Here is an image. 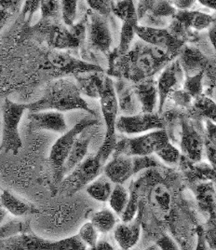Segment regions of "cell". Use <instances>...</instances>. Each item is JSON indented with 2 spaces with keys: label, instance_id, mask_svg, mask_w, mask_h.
Returning <instances> with one entry per match:
<instances>
[{
  "label": "cell",
  "instance_id": "obj_1",
  "mask_svg": "<svg viewBox=\"0 0 216 250\" xmlns=\"http://www.w3.org/2000/svg\"><path fill=\"white\" fill-rule=\"evenodd\" d=\"M109 73L118 79H125L133 83L154 78L172 62L175 57L144 42H139L123 55L117 50L108 54Z\"/></svg>",
  "mask_w": 216,
  "mask_h": 250
},
{
  "label": "cell",
  "instance_id": "obj_2",
  "mask_svg": "<svg viewBox=\"0 0 216 250\" xmlns=\"http://www.w3.org/2000/svg\"><path fill=\"white\" fill-rule=\"evenodd\" d=\"M77 109L85 110L95 116L94 110L84 100L78 85L66 79L52 82L39 100L28 104L30 112L53 110L62 113Z\"/></svg>",
  "mask_w": 216,
  "mask_h": 250
},
{
  "label": "cell",
  "instance_id": "obj_3",
  "mask_svg": "<svg viewBox=\"0 0 216 250\" xmlns=\"http://www.w3.org/2000/svg\"><path fill=\"white\" fill-rule=\"evenodd\" d=\"M2 250H86V246L78 235L64 239H46L33 232L22 233L8 239L0 240Z\"/></svg>",
  "mask_w": 216,
  "mask_h": 250
},
{
  "label": "cell",
  "instance_id": "obj_4",
  "mask_svg": "<svg viewBox=\"0 0 216 250\" xmlns=\"http://www.w3.org/2000/svg\"><path fill=\"white\" fill-rule=\"evenodd\" d=\"M99 99L101 103L106 132L103 139V145L99 148L96 155L99 157L102 165L104 166L108 158L113 153L115 146L117 144L115 125L118 118V107L114 91V82L111 78H105L103 92Z\"/></svg>",
  "mask_w": 216,
  "mask_h": 250
},
{
  "label": "cell",
  "instance_id": "obj_5",
  "mask_svg": "<svg viewBox=\"0 0 216 250\" xmlns=\"http://www.w3.org/2000/svg\"><path fill=\"white\" fill-rule=\"evenodd\" d=\"M28 104L16 103L6 98L2 107V140L0 149L16 155L22 147L19 126Z\"/></svg>",
  "mask_w": 216,
  "mask_h": 250
},
{
  "label": "cell",
  "instance_id": "obj_6",
  "mask_svg": "<svg viewBox=\"0 0 216 250\" xmlns=\"http://www.w3.org/2000/svg\"><path fill=\"white\" fill-rule=\"evenodd\" d=\"M170 142L165 130H157L135 137H125L117 142L115 155L151 156L156 154L165 144Z\"/></svg>",
  "mask_w": 216,
  "mask_h": 250
},
{
  "label": "cell",
  "instance_id": "obj_7",
  "mask_svg": "<svg viewBox=\"0 0 216 250\" xmlns=\"http://www.w3.org/2000/svg\"><path fill=\"white\" fill-rule=\"evenodd\" d=\"M157 167V163L151 156H125L115 155L103 167V175L111 182L122 185L131 177L144 169Z\"/></svg>",
  "mask_w": 216,
  "mask_h": 250
},
{
  "label": "cell",
  "instance_id": "obj_8",
  "mask_svg": "<svg viewBox=\"0 0 216 250\" xmlns=\"http://www.w3.org/2000/svg\"><path fill=\"white\" fill-rule=\"evenodd\" d=\"M98 124V121L95 119H83L79 121L72 129L67 130L64 134L60 136L55 143L52 145L49 162L53 170L55 179L58 182L62 181V169L66 158L68 156L73 145L77 139L86 129L94 126Z\"/></svg>",
  "mask_w": 216,
  "mask_h": 250
},
{
  "label": "cell",
  "instance_id": "obj_9",
  "mask_svg": "<svg viewBox=\"0 0 216 250\" xmlns=\"http://www.w3.org/2000/svg\"><path fill=\"white\" fill-rule=\"evenodd\" d=\"M103 166L96 154L85 159L60 182V193L72 196L100 176Z\"/></svg>",
  "mask_w": 216,
  "mask_h": 250
},
{
  "label": "cell",
  "instance_id": "obj_10",
  "mask_svg": "<svg viewBox=\"0 0 216 250\" xmlns=\"http://www.w3.org/2000/svg\"><path fill=\"white\" fill-rule=\"evenodd\" d=\"M175 13L169 1H140L136 9L138 24L154 28H165Z\"/></svg>",
  "mask_w": 216,
  "mask_h": 250
},
{
  "label": "cell",
  "instance_id": "obj_11",
  "mask_svg": "<svg viewBox=\"0 0 216 250\" xmlns=\"http://www.w3.org/2000/svg\"><path fill=\"white\" fill-rule=\"evenodd\" d=\"M87 46L91 51L109 54L113 43L112 34L106 19L96 13L91 12L86 18V38Z\"/></svg>",
  "mask_w": 216,
  "mask_h": 250
},
{
  "label": "cell",
  "instance_id": "obj_12",
  "mask_svg": "<svg viewBox=\"0 0 216 250\" xmlns=\"http://www.w3.org/2000/svg\"><path fill=\"white\" fill-rule=\"evenodd\" d=\"M115 128L125 135H140L153 130H165V122L158 114L141 112L134 116L118 117Z\"/></svg>",
  "mask_w": 216,
  "mask_h": 250
},
{
  "label": "cell",
  "instance_id": "obj_13",
  "mask_svg": "<svg viewBox=\"0 0 216 250\" xmlns=\"http://www.w3.org/2000/svg\"><path fill=\"white\" fill-rule=\"evenodd\" d=\"M135 35H137L144 43L157 48L175 58L178 55L181 48L185 45V42L175 38L167 27L154 28L138 24L135 27Z\"/></svg>",
  "mask_w": 216,
  "mask_h": 250
},
{
  "label": "cell",
  "instance_id": "obj_14",
  "mask_svg": "<svg viewBox=\"0 0 216 250\" xmlns=\"http://www.w3.org/2000/svg\"><path fill=\"white\" fill-rule=\"evenodd\" d=\"M35 29L43 35L47 43L56 50L75 49L79 48L81 44L75 38L69 27L58 21L40 20L35 25Z\"/></svg>",
  "mask_w": 216,
  "mask_h": 250
},
{
  "label": "cell",
  "instance_id": "obj_15",
  "mask_svg": "<svg viewBox=\"0 0 216 250\" xmlns=\"http://www.w3.org/2000/svg\"><path fill=\"white\" fill-rule=\"evenodd\" d=\"M185 81V73L177 58L169 62L161 70L157 82L158 94V113L163 110L165 103L170 95L182 89Z\"/></svg>",
  "mask_w": 216,
  "mask_h": 250
},
{
  "label": "cell",
  "instance_id": "obj_16",
  "mask_svg": "<svg viewBox=\"0 0 216 250\" xmlns=\"http://www.w3.org/2000/svg\"><path fill=\"white\" fill-rule=\"evenodd\" d=\"M181 125V141L180 146L184 156L193 163H200L204 152L203 137L196 130L194 125L183 119Z\"/></svg>",
  "mask_w": 216,
  "mask_h": 250
},
{
  "label": "cell",
  "instance_id": "obj_17",
  "mask_svg": "<svg viewBox=\"0 0 216 250\" xmlns=\"http://www.w3.org/2000/svg\"><path fill=\"white\" fill-rule=\"evenodd\" d=\"M49 62L54 69L62 74L77 76L89 72H103L100 65L84 62L66 52H52L49 55Z\"/></svg>",
  "mask_w": 216,
  "mask_h": 250
},
{
  "label": "cell",
  "instance_id": "obj_18",
  "mask_svg": "<svg viewBox=\"0 0 216 250\" xmlns=\"http://www.w3.org/2000/svg\"><path fill=\"white\" fill-rule=\"evenodd\" d=\"M114 91L120 116H134L142 112L141 104L132 82L125 79H118L114 82Z\"/></svg>",
  "mask_w": 216,
  "mask_h": 250
},
{
  "label": "cell",
  "instance_id": "obj_19",
  "mask_svg": "<svg viewBox=\"0 0 216 250\" xmlns=\"http://www.w3.org/2000/svg\"><path fill=\"white\" fill-rule=\"evenodd\" d=\"M143 217V207L139 205L137 215L130 222H122L114 228V238L120 249L129 250L133 249L140 239Z\"/></svg>",
  "mask_w": 216,
  "mask_h": 250
},
{
  "label": "cell",
  "instance_id": "obj_20",
  "mask_svg": "<svg viewBox=\"0 0 216 250\" xmlns=\"http://www.w3.org/2000/svg\"><path fill=\"white\" fill-rule=\"evenodd\" d=\"M177 56H179L177 59L183 68L185 77H194L204 72L207 66L212 62V59H209L196 48L185 44L181 48Z\"/></svg>",
  "mask_w": 216,
  "mask_h": 250
},
{
  "label": "cell",
  "instance_id": "obj_21",
  "mask_svg": "<svg viewBox=\"0 0 216 250\" xmlns=\"http://www.w3.org/2000/svg\"><path fill=\"white\" fill-rule=\"evenodd\" d=\"M28 119L32 126L37 130L51 131L62 135L67 131V125L64 116L58 111L46 110L30 112Z\"/></svg>",
  "mask_w": 216,
  "mask_h": 250
},
{
  "label": "cell",
  "instance_id": "obj_22",
  "mask_svg": "<svg viewBox=\"0 0 216 250\" xmlns=\"http://www.w3.org/2000/svg\"><path fill=\"white\" fill-rule=\"evenodd\" d=\"M134 91L141 104L142 112L154 113L158 102L157 81L154 78L145 79L134 83Z\"/></svg>",
  "mask_w": 216,
  "mask_h": 250
},
{
  "label": "cell",
  "instance_id": "obj_23",
  "mask_svg": "<svg viewBox=\"0 0 216 250\" xmlns=\"http://www.w3.org/2000/svg\"><path fill=\"white\" fill-rule=\"evenodd\" d=\"M174 18L180 21L186 29L196 31L209 29L216 23L213 15L201 11H176Z\"/></svg>",
  "mask_w": 216,
  "mask_h": 250
},
{
  "label": "cell",
  "instance_id": "obj_24",
  "mask_svg": "<svg viewBox=\"0 0 216 250\" xmlns=\"http://www.w3.org/2000/svg\"><path fill=\"white\" fill-rule=\"evenodd\" d=\"M0 205L7 213H10L15 218H21L39 213V210L35 206L18 198L7 189H4L0 193Z\"/></svg>",
  "mask_w": 216,
  "mask_h": 250
},
{
  "label": "cell",
  "instance_id": "obj_25",
  "mask_svg": "<svg viewBox=\"0 0 216 250\" xmlns=\"http://www.w3.org/2000/svg\"><path fill=\"white\" fill-rule=\"evenodd\" d=\"M84 132L77 137L72 148L64 162L62 169V178L67 176L79 164H81L86 158L92 137L89 135H85Z\"/></svg>",
  "mask_w": 216,
  "mask_h": 250
},
{
  "label": "cell",
  "instance_id": "obj_26",
  "mask_svg": "<svg viewBox=\"0 0 216 250\" xmlns=\"http://www.w3.org/2000/svg\"><path fill=\"white\" fill-rule=\"evenodd\" d=\"M75 78L80 94L92 98H100L106 78L103 72L79 74Z\"/></svg>",
  "mask_w": 216,
  "mask_h": 250
},
{
  "label": "cell",
  "instance_id": "obj_27",
  "mask_svg": "<svg viewBox=\"0 0 216 250\" xmlns=\"http://www.w3.org/2000/svg\"><path fill=\"white\" fill-rule=\"evenodd\" d=\"M194 191L199 208L208 214V220H216V189L214 183H200L196 186Z\"/></svg>",
  "mask_w": 216,
  "mask_h": 250
},
{
  "label": "cell",
  "instance_id": "obj_28",
  "mask_svg": "<svg viewBox=\"0 0 216 250\" xmlns=\"http://www.w3.org/2000/svg\"><path fill=\"white\" fill-rule=\"evenodd\" d=\"M188 109L190 115L196 119L204 118L205 120L216 123V102L204 94L194 99Z\"/></svg>",
  "mask_w": 216,
  "mask_h": 250
},
{
  "label": "cell",
  "instance_id": "obj_29",
  "mask_svg": "<svg viewBox=\"0 0 216 250\" xmlns=\"http://www.w3.org/2000/svg\"><path fill=\"white\" fill-rule=\"evenodd\" d=\"M111 183L112 182L104 175L99 176L87 186L86 191L96 201L107 202L113 189Z\"/></svg>",
  "mask_w": 216,
  "mask_h": 250
},
{
  "label": "cell",
  "instance_id": "obj_30",
  "mask_svg": "<svg viewBox=\"0 0 216 250\" xmlns=\"http://www.w3.org/2000/svg\"><path fill=\"white\" fill-rule=\"evenodd\" d=\"M138 25V20L136 12L129 16L123 21L121 33H120V41L118 48L117 49L118 52L121 55L125 54L131 48L132 42H134L135 36V27Z\"/></svg>",
  "mask_w": 216,
  "mask_h": 250
},
{
  "label": "cell",
  "instance_id": "obj_31",
  "mask_svg": "<svg viewBox=\"0 0 216 250\" xmlns=\"http://www.w3.org/2000/svg\"><path fill=\"white\" fill-rule=\"evenodd\" d=\"M32 232L29 221L22 219H11L0 224V240L8 239L13 236Z\"/></svg>",
  "mask_w": 216,
  "mask_h": 250
},
{
  "label": "cell",
  "instance_id": "obj_32",
  "mask_svg": "<svg viewBox=\"0 0 216 250\" xmlns=\"http://www.w3.org/2000/svg\"><path fill=\"white\" fill-rule=\"evenodd\" d=\"M99 232L107 233L111 231L117 225L116 216L111 210L103 209L94 212L90 221Z\"/></svg>",
  "mask_w": 216,
  "mask_h": 250
},
{
  "label": "cell",
  "instance_id": "obj_33",
  "mask_svg": "<svg viewBox=\"0 0 216 250\" xmlns=\"http://www.w3.org/2000/svg\"><path fill=\"white\" fill-rule=\"evenodd\" d=\"M129 198L130 193L128 192V190L122 185L116 184V186L112 189L110 197L108 199L110 208L117 215L121 216L128 205Z\"/></svg>",
  "mask_w": 216,
  "mask_h": 250
},
{
  "label": "cell",
  "instance_id": "obj_34",
  "mask_svg": "<svg viewBox=\"0 0 216 250\" xmlns=\"http://www.w3.org/2000/svg\"><path fill=\"white\" fill-rule=\"evenodd\" d=\"M205 136H204V151L212 167L216 169V125L210 120H205Z\"/></svg>",
  "mask_w": 216,
  "mask_h": 250
},
{
  "label": "cell",
  "instance_id": "obj_35",
  "mask_svg": "<svg viewBox=\"0 0 216 250\" xmlns=\"http://www.w3.org/2000/svg\"><path fill=\"white\" fill-rule=\"evenodd\" d=\"M203 76L204 72L197 74L194 77H185L182 89L189 94L193 100L203 94Z\"/></svg>",
  "mask_w": 216,
  "mask_h": 250
},
{
  "label": "cell",
  "instance_id": "obj_36",
  "mask_svg": "<svg viewBox=\"0 0 216 250\" xmlns=\"http://www.w3.org/2000/svg\"><path fill=\"white\" fill-rule=\"evenodd\" d=\"M151 197L155 205L162 212H168L171 208V193L163 184H158L153 188Z\"/></svg>",
  "mask_w": 216,
  "mask_h": 250
},
{
  "label": "cell",
  "instance_id": "obj_37",
  "mask_svg": "<svg viewBox=\"0 0 216 250\" xmlns=\"http://www.w3.org/2000/svg\"><path fill=\"white\" fill-rule=\"evenodd\" d=\"M78 3L75 0H63L60 2L62 21L66 27H71L75 24L78 17Z\"/></svg>",
  "mask_w": 216,
  "mask_h": 250
},
{
  "label": "cell",
  "instance_id": "obj_38",
  "mask_svg": "<svg viewBox=\"0 0 216 250\" xmlns=\"http://www.w3.org/2000/svg\"><path fill=\"white\" fill-rule=\"evenodd\" d=\"M39 10L41 11V20L58 21L61 14V4L59 1H40Z\"/></svg>",
  "mask_w": 216,
  "mask_h": 250
},
{
  "label": "cell",
  "instance_id": "obj_39",
  "mask_svg": "<svg viewBox=\"0 0 216 250\" xmlns=\"http://www.w3.org/2000/svg\"><path fill=\"white\" fill-rule=\"evenodd\" d=\"M165 164L169 166H176L181 161V153L171 142L165 144L157 153Z\"/></svg>",
  "mask_w": 216,
  "mask_h": 250
},
{
  "label": "cell",
  "instance_id": "obj_40",
  "mask_svg": "<svg viewBox=\"0 0 216 250\" xmlns=\"http://www.w3.org/2000/svg\"><path fill=\"white\" fill-rule=\"evenodd\" d=\"M112 12L123 21L136 12V8L134 1H112Z\"/></svg>",
  "mask_w": 216,
  "mask_h": 250
},
{
  "label": "cell",
  "instance_id": "obj_41",
  "mask_svg": "<svg viewBox=\"0 0 216 250\" xmlns=\"http://www.w3.org/2000/svg\"><path fill=\"white\" fill-rule=\"evenodd\" d=\"M98 234L99 231L93 224L91 222H86L81 226L78 236L86 247L88 246L91 248L98 242Z\"/></svg>",
  "mask_w": 216,
  "mask_h": 250
},
{
  "label": "cell",
  "instance_id": "obj_42",
  "mask_svg": "<svg viewBox=\"0 0 216 250\" xmlns=\"http://www.w3.org/2000/svg\"><path fill=\"white\" fill-rule=\"evenodd\" d=\"M139 209V202H138V192L137 188H133L130 194V198L126 208L124 210L123 214L121 215V219L123 222H130L135 218Z\"/></svg>",
  "mask_w": 216,
  "mask_h": 250
},
{
  "label": "cell",
  "instance_id": "obj_43",
  "mask_svg": "<svg viewBox=\"0 0 216 250\" xmlns=\"http://www.w3.org/2000/svg\"><path fill=\"white\" fill-rule=\"evenodd\" d=\"M88 5L94 12L103 17L108 16L112 12V1L108 0H89Z\"/></svg>",
  "mask_w": 216,
  "mask_h": 250
},
{
  "label": "cell",
  "instance_id": "obj_44",
  "mask_svg": "<svg viewBox=\"0 0 216 250\" xmlns=\"http://www.w3.org/2000/svg\"><path fill=\"white\" fill-rule=\"evenodd\" d=\"M40 7V1H25L22 4V10H21V16L23 18V21L25 22H30L33 18V15L36 13V11L39 10Z\"/></svg>",
  "mask_w": 216,
  "mask_h": 250
},
{
  "label": "cell",
  "instance_id": "obj_45",
  "mask_svg": "<svg viewBox=\"0 0 216 250\" xmlns=\"http://www.w3.org/2000/svg\"><path fill=\"white\" fill-rule=\"evenodd\" d=\"M170 97L175 101L176 104L182 107L189 108L192 104L193 99L188 94H186L183 89H180L170 95Z\"/></svg>",
  "mask_w": 216,
  "mask_h": 250
},
{
  "label": "cell",
  "instance_id": "obj_46",
  "mask_svg": "<svg viewBox=\"0 0 216 250\" xmlns=\"http://www.w3.org/2000/svg\"><path fill=\"white\" fill-rule=\"evenodd\" d=\"M156 245L160 250H180L173 238L167 234L161 235L158 239L157 240Z\"/></svg>",
  "mask_w": 216,
  "mask_h": 250
},
{
  "label": "cell",
  "instance_id": "obj_47",
  "mask_svg": "<svg viewBox=\"0 0 216 250\" xmlns=\"http://www.w3.org/2000/svg\"><path fill=\"white\" fill-rule=\"evenodd\" d=\"M196 247L195 250H208V245L206 243L205 236H204V230L202 227L196 228Z\"/></svg>",
  "mask_w": 216,
  "mask_h": 250
},
{
  "label": "cell",
  "instance_id": "obj_48",
  "mask_svg": "<svg viewBox=\"0 0 216 250\" xmlns=\"http://www.w3.org/2000/svg\"><path fill=\"white\" fill-rule=\"evenodd\" d=\"M13 13L7 10L4 6L0 4V31L4 28V26L8 23Z\"/></svg>",
  "mask_w": 216,
  "mask_h": 250
},
{
  "label": "cell",
  "instance_id": "obj_49",
  "mask_svg": "<svg viewBox=\"0 0 216 250\" xmlns=\"http://www.w3.org/2000/svg\"><path fill=\"white\" fill-rule=\"evenodd\" d=\"M174 7L176 11H189L191 7L195 4L196 1L193 0H180V1H174Z\"/></svg>",
  "mask_w": 216,
  "mask_h": 250
},
{
  "label": "cell",
  "instance_id": "obj_50",
  "mask_svg": "<svg viewBox=\"0 0 216 250\" xmlns=\"http://www.w3.org/2000/svg\"><path fill=\"white\" fill-rule=\"evenodd\" d=\"M86 250H115L113 247L106 241H98L93 247Z\"/></svg>",
  "mask_w": 216,
  "mask_h": 250
},
{
  "label": "cell",
  "instance_id": "obj_51",
  "mask_svg": "<svg viewBox=\"0 0 216 250\" xmlns=\"http://www.w3.org/2000/svg\"><path fill=\"white\" fill-rule=\"evenodd\" d=\"M209 38L213 46L216 47V23L209 28Z\"/></svg>",
  "mask_w": 216,
  "mask_h": 250
},
{
  "label": "cell",
  "instance_id": "obj_52",
  "mask_svg": "<svg viewBox=\"0 0 216 250\" xmlns=\"http://www.w3.org/2000/svg\"><path fill=\"white\" fill-rule=\"evenodd\" d=\"M198 3H200V5L204 6L206 8H209L210 10H214L216 11V1H207V0H199Z\"/></svg>",
  "mask_w": 216,
  "mask_h": 250
},
{
  "label": "cell",
  "instance_id": "obj_53",
  "mask_svg": "<svg viewBox=\"0 0 216 250\" xmlns=\"http://www.w3.org/2000/svg\"><path fill=\"white\" fill-rule=\"evenodd\" d=\"M144 250H160L158 249V247L155 244V245H152V246H150L149 248H147V249H145Z\"/></svg>",
  "mask_w": 216,
  "mask_h": 250
},
{
  "label": "cell",
  "instance_id": "obj_54",
  "mask_svg": "<svg viewBox=\"0 0 216 250\" xmlns=\"http://www.w3.org/2000/svg\"></svg>",
  "mask_w": 216,
  "mask_h": 250
}]
</instances>
